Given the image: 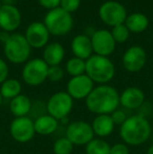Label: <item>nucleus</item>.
<instances>
[{
    "mask_svg": "<svg viewBox=\"0 0 153 154\" xmlns=\"http://www.w3.org/2000/svg\"><path fill=\"white\" fill-rule=\"evenodd\" d=\"M74 108V99L66 91L55 92L45 103V111L47 114L61 121L67 118Z\"/></svg>",
    "mask_w": 153,
    "mask_h": 154,
    "instance_id": "6",
    "label": "nucleus"
},
{
    "mask_svg": "<svg viewBox=\"0 0 153 154\" xmlns=\"http://www.w3.org/2000/svg\"><path fill=\"white\" fill-rule=\"evenodd\" d=\"M111 35H112L113 39H115L116 43H124L128 40L130 32H129V29H127V26L124 23V24L113 26L112 29H111Z\"/></svg>",
    "mask_w": 153,
    "mask_h": 154,
    "instance_id": "27",
    "label": "nucleus"
},
{
    "mask_svg": "<svg viewBox=\"0 0 153 154\" xmlns=\"http://www.w3.org/2000/svg\"><path fill=\"white\" fill-rule=\"evenodd\" d=\"M85 105L88 111L96 116L111 114L118 109L120 93L108 84L94 86L90 94L86 97Z\"/></svg>",
    "mask_w": 153,
    "mask_h": 154,
    "instance_id": "1",
    "label": "nucleus"
},
{
    "mask_svg": "<svg viewBox=\"0 0 153 154\" xmlns=\"http://www.w3.org/2000/svg\"><path fill=\"white\" fill-rule=\"evenodd\" d=\"M8 65L6 64V62L3 59L0 58V85L5 81L6 79H8Z\"/></svg>",
    "mask_w": 153,
    "mask_h": 154,
    "instance_id": "32",
    "label": "nucleus"
},
{
    "mask_svg": "<svg viewBox=\"0 0 153 154\" xmlns=\"http://www.w3.org/2000/svg\"><path fill=\"white\" fill-rule=\"evenodd\" d=\"M125 25L130 32L139 34L147 29L148 25H149V19L143 13H133V14L127 16Z\"/></svg>",
    "mask_w": 153,
    "mask_h": 154,
    "instance_id": "22",
    "label": "nucleus"
},
{
    "mask_svg": "<svg viewBox=\"0 0 153 154\" xmlns=\"http://www.w3.org/2000/svg\"><path fill=\"white\" fill-rule=\"evenodd\" d=\"M48 29L49 34L54 36H64L74 27V19L72 15L59 8L48 11L43 22Z\"/></svg>",
    "mask_w": 153,
    "mask_h": 154,
    "instance_id": "5",
    "label": "nucleus"
},
{
    "mask_svg": "<svg viewBox=\"0 0 153 154\" xmlns=\"http://www.w3.org/2000/svg\"><path fill=\"white\" fill-rule=\"evenodd\" d=\"M72 51L75 57L82 60H87L92 56L91 39L85 35H78L72 41Z\"/></svg>",
    "mask_w": 153,
    "mask_h": 154,
    "instance_id": "18",
    "label": "nucleus"
},
{
    "mask_svg": "<svg viewBox=\"0 0 153 154\" xmlns=\"http://www.w3.org/2000/svg\"><path fill=\"white\" fill-rule=\"evenodd\" d=\"M4 56L13 64L26 63L31 56L32 47L25 36L21 34H12L3 44Z\"/></svg>",
    "mask_w": 153,
    "mask_h": 154,
    "instance_id": "4",
    "label": "nucleus"
},
{
    "mask_svg": "<svg viewBox=\"0 0 153 154\" xmlns=\"http://www.w3.org/2000/svg\"><path fill=\"white\" fill-rule=\"evenodd\" d=\"M94 88V83L87 75L72 77L66 85V92L74 100H86Z\"/></svg>",
    "mask_w": 153,
    "mask_h": 154,
    "instance_id": "12",
    "label": "nucleus"
},
{
    "mask_svg": "<svg viewBox=\"0 0 153 154\" xmlns=\"http://www.w3.org/2000/svg\"><path fill=\"white\" fill-rule=\"evenodd\" d=\"M21 91H22V85L17 79H11V78L6 79L0 85V94L2 99L13 100L14 97L21 94Z\"/></svg>",
    "mask_w": 153,
    "mask_h": 154,
    "instance_id": "23",
    "label": "nucleus"
},
{
    "mask_svg": "<svg viewBox=\"0 0 153 154\" xmlns=\"http://www.w3.org/2000/svg\"><path fill=\"white\" fill-rule=\"evenodd\" d=\"M33 102L27 95L19 94L10 102V111L15 118H23L29 116L31 113Z\"/></svg>",
    "mask_w": 153,
    "mask_h": 154,
    "instance_id": "20",
    "label": "nucleus"
},
{
    "mask_svg": "<svg viewBox=\"0 0 153 154\" xmlns=\"http://www.w3.org/2000/svg\"><path fill=\"white\" fill-rule=\"evenodd\" d=\"M65 57L64 47L58 42H51L43 49V61L48 66H57L63 61Z\"/></svg>",
    "mask_w": 153,
    "mask_h": 154,
    "instance_id": "19",
    "label": "nucleus"
},
{
    "mask_svg": "<svg viewBox=\"0 0 153 154\" xmlns=\"http://www.w3.org/2000/svg\"><path fill=\"white\" fill-rule=\"evenodd\" d=\"M111 119H112L113 123H115V126H121L122 124H124L125 121L127 120V113L122 109H116L115 111H113L112 113L110 114Z\"/></svg>",
    "mask_w": 153,
    "mask_h": 154,
    "instance_id": "30",
    "label": "nucleus"
},
{
    "mask_svg": "<svg viewBox=\"0 0 153 154\" xmlns=\"http://www.w3.org/2000/svg\"><path fill=\"white\" fill-rule=\"evenodd\" d=\"M48 65L43 59H32L25 63L22 68V80L29 86H39L43 84L47 80V72H48Z\"/></svg>",
    "mask_w": 153,
    "mask_h": 154,
    "instance_id": "7",
    "label": "nucleus"
},
{
    "mask_svg": "<svg viewBox=\"0 0 153 154\" xmlns=\"http://www.w3.org/2000/svg\"><path fill=\"white\" fill-rule=\"evenodd\" d=\"M147 55L145 49L139 45H133L125 51L122 63L124 68L129 72L141 71L146 65Z\"/></svg>",
    "mask_w": 153,
    "mask_h": 154,
    "instance_id": "13",
    "label": "nucleus"
},
{
    "mask_svg": "<svg viewBox=\"0 0 153 154\" xmlns=\"http://www.w3.org/2000/svg\"><path fill=\"white\" fill-rule=\"evenodd\" d=\"M152 130L151 124L146 116L134 114L128 116L120 126V137L127 146H141L152 136Z\"/></svg>",
    "mask_w": 153,
    "mask_h": 154,
    "instance_id": "2",
    "label": "nucleus"
},
{
    "mask_svg": "<svg viewBox=\"0 0 153 154\" xmlns=\"http://www.w3.org/2000/svg\"><path fill=\"white\" fill-rule=\"evenodd\" d=\"M34 126H35L36 134L46 136L55 133L59 127V121L49 114L44 113L34 120Z\"/></svg>",
    "mask_w": 153,
    "mask_h": 154,
    "instance_id": "21",
    "label": "nucleus"
},
{
    "mask_svg": "<svg viewBox=\"0 0 153 154\" xmlns=\"http://www.w3.org/2000/svg\"><path fill=\"white\" fill-rule=\"evenodd\" d=\"M21 24V13L14 4H2L0 8V29L4 32H14Z\"/></svg>",
    "mask_w": 153,
    "mask_h": 154,
    "instance_id": "15",
    "label": "nucleus"
},
{
    "mask_svg": "<svg viewBox=\"0 0 153 154\" xmlns=\"http://www.w3.org/2000/svg\"><path fill=\"white\" fill-rule=\"evenodd\" d=\"M152 134H153V130H152Z\"/></svg>",
    "mask_w": 153,
    "mask_h": 154,
    "instance_id": "38",
    "label": "nucleus"
},
{
    "mask_svg": "<svg viewBox=\"0 0 153 154\" xmlns=\"http://www.w3.org/2000/svg\"><path fill=\"white\" fill-rule=\"evenodd\" d=\"M147 154H153V144L150 145L147 149Z\"/></svg>",
    "mask_w": 153,
    "mask_h": 154,
    "instance_id": "35",
    "label": "nucleus"
},
{
    "mask_svg": "<svg viewBox=\"0 0 153 154\" xmlns=\"http://www.w3.org/2000/svg\"><path fill=\"white\" fill-rule=\"evenodd\" d=\"M64 78V70L60 65L57 66H49L47 72V80L50 82H60Z\"/></svg>",
    "mask_w": 153,
    "mask_h": 154,
    "instance_id": "28",
    "label": "nucleus"
},
{
    "mask_svg": "<svg viewBox=\"0 0 153 154\" xmlns=\"http://www.w3.org/2000/svg\"><path fill=\"white\" fill-rule=\"evenodd\" d=\"M65 136L74 144V146H86L94 136L91 125L85 121H75L67 125Z\"/></svg>",
    "mask_w": 153,
    "mask_h": 154,
    "instance_id": "9",
    "label": "nucleus"
},
{
    "mask_svg": "<svg viewBox=\"0 0 153 154\" xmlns=\"http://www.w3.org/2000/svg\"><path fill=\"white\" fill-rule=\"evenodd\" d=\"M92 51L94 55L108 57L115 51L116 42L113 39L110 31L107 29H98L91 36Z\"/></svg>",
    "mask_w": 153,
    "mask_h": 154,
    "instance_id": "11",
    "label": "nucleus"
},
{
    "mask_svg": "<svg viewBox=\"0 0 153 154\" xmlns=\"http://www.w3.org/2000/svg\"><path fill=\"white\" fill-rule=\"evenodd\" d=\"M80 4H81V0H61L60 8L72 14L80 8Z\"/></svg>",
    "mask_w": 153,
    "mask_h": 154,
    "instance_id": "29",
    "label": "nucleus"
},
{
    "mask_svg": "<svg viewBox=\"0 0 153 154\" xmlns=\"http://www.w3.org/2000/svg\"><path fill=\"white\" fill-rule=\"evenodd\" d=\"M10 134L17 143H29L36 134L34 120L29 116L15 118L10 125Z\"/></svg>",
    "mask_w": 153,
    "mask_h": 154,
    "instance_id": "10",
    "label": "nucleus"
},
{
    "mask_svg": "<svg viewBox=\"0 0 153 154\" xmlns=\"http://www.w3.org/2000/svg\"><path fill=\"white\" fill-rule=\"evenodd\" d=\"M110 154H129V146L124 143H115L110 147Z\"/></svg>",
    "mask_w": 153,
    "mask_h": 154,
    "instance_id": "31",
    "label": "nucleus"
},
{
    "mask_svg": "<svg viewBox=\"0 0 153 154\" xmlns=\"http://www.w3.org/2000/svg\"><path fill=\"white\" fill-rule=\"evenodd\" d=\"M74 147V144L66 136H62L55 140L53 145V151L54 154H72Z\"/></svg>",
    "mask_w": 153,
    "mask_h": 154,
    "instance_id": "26",
    "label": "nucleus"
},
{
    "mask_svg": "<svg viewBox=\"0 0 153 154\" xmlns=\"http://www.w3.org/2000/svg\"><path fill=\"white\" fill-rule=\"evenodd\" d=\"M145 93L139 87L131 86L120 93V105L127 110H136L145 104Z\"/></svg>",
    "mask_w": 153,
    "mask_h": 154,
    "instance_id": "16",
    "label": "nucleus"
},
{
    "mask_svg": "<svg viewBox=\"0 0 153 154\" xmlns=\"http://www.w3.org/2000/svg\"><path fill=\"white\" fill-rule=\"evenodd\" d=\"M10 36H11L10 32H4V31L0 32V41H1V42L4 44V43H5L6 41H8V39L10 38Z\"/></svg>",
    "mask_w": 153,
    "mask_h": 154,
    "instance_id": "34",
    "label": "nucleus"
},
{
    "mask_svg": "<svg viewBox=\"0 0 153 154\" xmlns=\"http://www.w3.org/2000/svg\"><path fill=\"white\" fill-rule=\"evenodd\" d=\"M1 105H2V97L0 94V108H1Z\"/></svg>",
    "mask_w": 153,
    "mask_h": 154,
    "instance_id": "36",
    "label": "nucleus"
},
{
    "mask_svg": "<svg viewBox=\"0 0 153 154\" xmlns=\"http://www.w3.org/2000/svg\"><path fill=\"white\" fill-rule=\"evenodd\" d=\"M90 125L93 130L94 136L100 138H105L110 134H112L115 128V125L111 119L110 114L96 116V118L93 119Z\"/></svg>",
    "mask_w": 153,
    "mask_h": 154,
    "instance_id": "17",
    "label": "nucleus"
},
{
    "mask_svg": "<svg viewBox=\"0 0 153 154\" xmlns=\"http://www.w3.org/2000/svg\"><path fill=\"white\" fill-rule=\"evenodd\" d=\"M66 71H67L68 75L72 77H78V75H85L86 71V61L85 60H82L80 58L74 57L70 58L65 65Z\"/></svg>",
    "mask_w": 153,
    "mask_h": 154,
    "instance_id": "25",
    "label": "nucleus"
},
{
    "mask_svg": "<svg viewBox=\"0 0 153 154\" xmlns=\"http://www.w3.org/2000/svg\"><path fill=\"white\" fill-rule=\"evenodd\" d=\"M2 4H3V3H2V2H1V1H0V8H1V6H2Z\"/></svg>",
    "mask_w": 153,
    "mask_h": 154,
    "instance_id": "37",
    "label": "nucleus"
},
{
    "mask_svg": "<svg viewBox=\"0 0 153 154\" xmlns=\"http://www.w3.org/2000/svg\"><path fill=\"white\" fill-rule=\"evenodd\" d=\"M85 73L91 79L93 83L99 85L108 84L115 78V67L108 57L92 55L86 60Z\"/></svg>",
    "mask_w": 153,
    "mask_h": 154,
    "instance_id": "3",
    "label": "nucleus"
},
{
    "mask_svg": "<svg viewBox=\"0 0 153 154\" xmlns=\"http://www.w3.org/2000/svg\"><path fill=\"white\" fill-rule=\"evenodd\" d=\"M38 1L41 6L47 8L48 11L59 8L60 3H61V0H38Z\"/></svg>",
    "mask_w": 153,
    "mask_h": 154,
    "instance_id": "33",
    "label": "nucleus"
},
{
    "mask_svg": "<svg viewBox=\"0 0 153 154\" xmlns=\"http://www.w3.org/2000/svg\"><path fill=\"white\" fill-rule=\"evenodd\" d=\"M110 145L104 138L94 137L85 146L86 154H110Z\"/></svg>",
    "mask_w": 153,
    "mask_h": 154,
    "instance_id": "24",
    "label": "nucleus"
},
{
    "mask_svg": "<svg viewBox=\"0 0 153 154\" xmlns=\"http://www.w3.org/2000/svg\"><path fill=\"white\" fill-rule=\"evenodd\" d=\"M101 20L108 26H116L124 24L127 18V11L123 4L118 1H106L99 8Z\"/></svg>",
    "mask_w": 153,
    "mask_h": 154,
    "instance_id": "8",
    "label": "nucleus"
},
{
    "mask_svg": "<svg viewBox=\"0 0 153 154\" xmlns=\"http://www.w3.org/2000/svg\"><path fill=\"white\" fill-rule=\"evenodd\" d=\"M24 36L32 48H42L47 45L50 34L44 23L35 21L27 26Z\"/></svg>",
    "mask_w": 153,
    "mask_h": 154,
    "instance_id": "14",
    "label": "nucleus"
}]
</instances>
